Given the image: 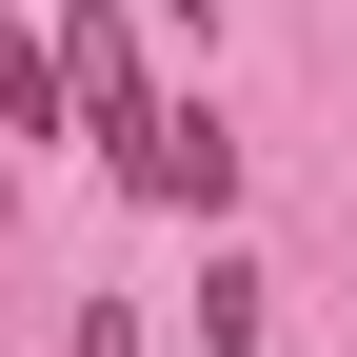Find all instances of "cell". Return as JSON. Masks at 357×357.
I'll return each instance as SVG.
<instances>
[{
    "mask_svg": "<svg viewBox=\"0 0 357 357\" xmlns=\"http://www.w3.org/2000/svg\"><path fill=\"white\" fill-rule=\"evenodd\" d=\"M0 119H20V139L60 119V40H40V20H0Z\"/></svg>",
    "mask_w": 357,
    "mask_h": 357,
    "instance_id": "2",
    "label": "cell"
},
{
    "mask_svg": "<svg viewBox=\"0 0 357 357\" xmlns=\"http://www.w3.org/2000/svg\"><path fill=\"white\" fill-rule=\"evenodd\" d=\"M119 159H139V199H178V218H218V199H238V139H218V100H159Z\"/></svg>",
    "mask_w": 357,
    "mask_h": 357,
    "instance_id": "1",
    "label": "cell"
},
{
    "mask_svg": "<svg viewBox=\"0 0 357 357\" xmlns=\"http://www.w3.org/2000/svg\"><path fill=\"white\" fill-rule=\"evenodd\" d=\"M79 357H139V318H79Z\"/></svg>",
    "mask_w": 357,
    "mask_h": 357,
    "instance_id": "3",
    "label": "cell"
}]
</instances>
